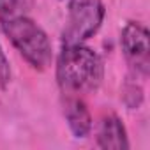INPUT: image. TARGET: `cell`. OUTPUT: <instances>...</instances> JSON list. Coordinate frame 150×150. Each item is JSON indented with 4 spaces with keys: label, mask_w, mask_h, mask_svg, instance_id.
<instances>
[{
    "label": "cell",
    "mask_w": 150,
    "mask_h": 150,
    "mask_svg": "<svg viewBox=\"0 0 150 150\" xmlns=\"http://www.w3.org/2000/svg\"><path fill=\"white\" fill-rule=\"evenodd\" d=\"M0 28L30 67L44 71L51 65L53 50L50 37L28 14L0 20Z\"/></svg>",
    "instance_id": "obj_2"
},
{
    "label": "cell",
    "mask_w": 150,
    "mask_h": 150,
    "mask_svg": "<svg viewBox=\"0 0 150 150\" xmlns=\"http://www.w3.org/2000/svg\"><path fill=\"white\" fill-rule=\"evenodd\" d=\"M120 46L134 74L146 78L150 72V44L146 27L138 21H127L120 34Z\"/></svg>",
    "instance_id": "obj_4"
},
{
    "label": "cell",
    "mask_w": 150,
    "mask_h": 150,
    "mask_svg": "<svg viewBox=\"0 0 150 150\" xmlns=\"http://www.w3.org/2000/svg\"><path fill=\"white\" fill-rule=\"evenodd\" d=\"M97 146L104 150H127L129 138L125 125L117 115H104L97 127Z\"/></svg>",
    "instance_id": "obj_6"
},
{
    "label": "cell",
    "mask_w": 150,
    "mask_h": 150,
    "mask_svg": "<svg viewBox=\"0 0 150 150\" xmlns=\"http://www.w3.org/2000/svg\"><path fill=\"white\" fill-rule=\"evenodd\" d=\"M104 80V62L101 55L80 44H62L57 58V81L64 96L94 94Z\"/></svg>",
    "instance_id": "obj_1"
},
{
    "label": "cell",
    "mask_w": 150,
    "mask_h": 150,
    "mask_svg": "<svg viewBox=\"0 0 150 150\" xmlns=\"http://www.w3.org/2000/svg\"><path fill=\"white\" fill-rule=\"evenodd\" d=\"M11 83V64L0 46V87L7 88V85Z\"/></svg>",
    "instance_id": "obj_9"
},
{
    "label": "cell",
    "mask_w": 150,
    "mask_h": 150,
    "mask_svg": "<svg viewBox=\"0 0 150 150\" xmlns=\"http://www.w3.org/2000/svg\"><path fill=\"white\" fill-rule=\"evenodd\" d=\"M143 101V90L136 83H125L124 87V103L129 108H138Z\"/></svg>",
    "instance_id": "obj_8"
},
{
    "label": "cell",
    "mask_w": 150,
    "mask_h": 150,
    "mask_svg": "<svg viewBox=\"0 0 150 150\" xmlns=\"http://www.w3.org/2000/svg\"><path fill=\"white\" fill-rule=\"evenodd\" d=\"M64 117L74 138H87L92 131V115L81 96H65Z\"/></svg>",
    "instance_id": "obj_5"
},
{
    "label": "cell",
    "mask_w": 150,
    "mask_h": 150,
    "mask_svg": "<svg viewBox=\"0 0 150 150\" xmlns=\"http://www.w3.org/2000/svg\"><path fill=\"white\" fill-rule=\"evenodd\" d=\"M106 16L103 0H69L62 44H80L94 37Z\"/></svg>",
    "instance_id": "obj_3"
},
{
    "label": "cell",
    "mask_w": 150,
    "mask_h": 150,
    "mask_svg": "<svg viewBox=\"0 0 150 150\" xmlns=\"http://www.w3.org/2000/svg\"><path fill=\"white\" fill-rule=\"evenodd\" d=\"M35 6V0H0V20L25 16Z\"/></svg>",
    "instance_id": "obj_7"
}]
</instances>
